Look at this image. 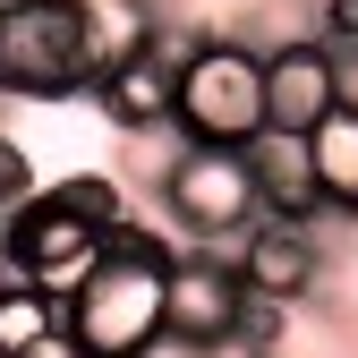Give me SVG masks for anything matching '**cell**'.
I'll use <instances>...</instances> for the list:
<instances>
[{"mask_svg": "<svg viewBox=\"0 0 358 358\" xmlns=\"http://www.w3.org/2000/svg\"><path fill=\"white\" fill-rule=\"evenodd\" d=\"M171 256H179V239L145 231L137 213L103 239V264H94V273L77 282V299H69V333H77L85 358H154V350H171V333H162Z\"/></svg>", "mask_w": 358, "mask_h": 358, "instance_id": "cell-1", "label": "cell"}, {"mask_svg": "<svg viewBox=\"0 0 358 358\" xmlns=\"http://www.w3.org/2000/svg\"><path fill=\"white\" fill-rule=\"evenodd\" d=\"M179 52V103H171V137L179 145H213V154H248L264 137V60L239 52L222 26L171 43Z\"/></svg>", "mask_w": 358, "mask_h": 358, "instance_id": "cell-2", "label": "cell"}, {"mask_svg": "<svg viewBox=\"0 0 358 358\" xmlns=\"http://www.w3.org/2000/svg\"><path fill=\"white\" fill-rule=\"evenodd\" d=\"M154 196L171 213L179 239L196 248H239L256 231V188H248V162L239 154H213V145H171L154 171Z\"/></svg>", "mask_w": 358, "mask_h": 358, "instance_id": "cell-3", "label": "cell"}, {"mask_svg": "<svg viewBox=\"0 0 358 358\" xmlns=\"http://www.w3.org/2000/svg\"><path fill=\"white\" fill-rule=\"evenodd\" d=\"M0 264H9V282L43 290V299H77V282L103 264V231L85 222L77 205H60L52 188H34L9 222H0Z\"/></svg>", "mask_w": 358, "mask_h": 358, "instance_id": "cell-4", "label": "cell"}, {"mask_svg": "<svg viewBox=\"0 0 358 358\" xmlns=\"http://www.w3.org/2000/svg\"><path fill=\"white\" fill-rule=\"evenodd\" d=\"M69 94H85L77 0L0 9V103H69Z\"/></svg>", "mask_w": 358, "mask_h": 358, "instance_id": "cell-5", "label": "cell"}, {"mask_svg": "<svg viewBox=\"0 0 358 358\" xmlns=\"http://www.w3.org/2000/svg\"><path fill=\"white\" fill-rule=\"evenodd\" d=\"M239 316H248V290L231 273V256L213 248H179L171 256V307H162V333L179 358H222L239 341Z\"/></svg>", "mask_w": 358, "mask_h": 358, "instance_id": "cell-6", "label": "cell"}, {"mask_svg": "<svg viewBox=\"0 0 358 358\" xmlns=\"http://www.w3.org/2000/svg\"><path fill=\"white\" fill-rule=\"evenodd\" d=\"M333 103H350L341 52H324V43H290V52L264 60V128H273V137H307Z\"/></svg>", "mask_w": 358, "mask_h": 358, "instance_id": "cell-7", "label": "cell"}, {"mask_svg": "<svg viewBox=\"0 0 358 358\" xmlns=\"http://www.w3.org/2000/svg\"><path fill=\"white\" fill-rule=\"evenodd\" d=\"M231 273L248 299H273V307H299L324 290V239L316 231H282V222H256V231L231 248Z\"/></svg>", "mask_w": 358, "mask_h": 358, "instance_id": "cell-8", "label": "cell"}, {"mask_svg": "<svg viewBox=\"0 0 358 358\" xmlns=\"http://www.w3.org/2000/svg\"><path fill=\"white\" fill-rule=\"evenodd\" d=\"M239 162H248V188H256V222H282V231H316V222H324L307 137H273V128H264Z\"/></svg>", "mask_w": 358, "mask_h": 358, "instance_id": "cell-9", "label": "cell"}, {"mask_svg": "<svg viewBox=\"0 0 358 358\" xmlns=\"http://www.w3.org/2000/svg\"><path fill=\"white\" fill-rule=\"evenodd\" d=\"M171 103H179V52H171V34L94 85V111L120 128V137H171Z\"/></svg>", "mask_w": 358, "mask_h": 358, "instance_id": "cell-10", "label": "cell"}, {"mask_svg": "<svg viewBox=\"0 0 358 358\" xmlns=\"http://www.w3.org/2000/svg\"><path fill=\"white\" fill-rule=\"evenodd\" d=\"M77 34H85V94H94L111 69L162 43V9L154 0H77Z\"/></svg>", "mask_w": 358, "mask_h": 358, "instance_id": "cell-11", "label": "cell"}, {"mask_svg": "<svg viewBox=\"0 0 358 358\" xmlns=\"http://www.w3.org/2000/svg\"><path fill=\"white\" fill-rule=\"evenodd\" d=\"M307 162H316V196H324V213L358 222V103H333L316 128H307Z\"/></svg>", "mask_w": 358, "mask_h": 358, "instance_id": "cell-12", "label": "cell"}, {"mask_svg": "<svg viewBox=\"0 0 358 358\" xmlns=\"http://www.w3.org/2000/svg\"><path fill=\"white\" fill-rule=\"evenodd\" d=\"M222 34H231L239 52L273 60V52H290V43H316V0H248Z\"/></svg>", "mask_w": 358, "mask_h": 358, "instance_id": "cell-13", "label": "cell"}, {"mask_svg": "<svg viewBox=\"0 0 358 358\" xmlns=\"http://www.w3.org/2000/svg\"><path fill=\"white\" fill-rule=\"evenodd\" d=\"M60 324H69L60 299H43V290H26V282H0V358L34 350L43 333H60Z\"/></svg>", "mask_w": 358, "mask_h": 358, "instance_id": "cell-14", "label": "cell"}, {"mask_svg": "<svg viewBox=\"0 0 358 358\" xmlns=\"http://www.w3.org/2000/svg\"><path fill=\"white\" fill-rule=\"evenodd\" d=\"M282 341H290V307L248 299V316H239V341H231V350H282Z\"/></svg>", "mask_w": 358, "mask_h": 358, "instance_id": "cell-15", "label": "cell"}, {"mask_svg": "<svg viewBox=\"0 0 358 358\" xmlns=\"http://www.w3.org/2000/svg\"><path fill=\"white\" fill-rule=\"evenodd\" d=\"M26 196H34V162H26V145L9 137V128H0V222H9Z\"/></svg>", "mask_w": 358, "mask_h": 358, "instance_id": "cell-16", "label": "cell"}, {"mask_svg": "<svg viewBox=\"0 0 358 358\" xmlns=\"http://www.w3.org/2000/svg\"><path fill=\"white\" fill-rule=\"evenodd\" d=\"M17 358H85V350H77V333L60 324V333H43V341H34V350H17Z\"/></svg>", "mask_w": 358, "mask_h": 358, "instance_id": "cell-17", "label": "cell"}, {"mask_svg": "<svg viewBox=\"0 0 358 358\" xmlns=\"http://www.w3.org/2000/svg\"><path fill=\"white\" fill-rule=\"evenodd\" d=\"M0 9H34V0H0Z\"/></svg>", "mask_w": 358, "mask_h": 358, "instance_id": "cell-18", "label": "cell"}, {"mask_svg": "<svg viewBox=\"0 0 358 358\" xmlns=\"http://www.w3.org/2000/svg\"><path fill=\"white\" fill-rule=\"evenodd\" d=\"M0 282H9V264H0Z\"/></svg>", "mask_w": 358, "mask_h": 358, "instance_id": "cell-19", "label": "cell"}]
</instances>
